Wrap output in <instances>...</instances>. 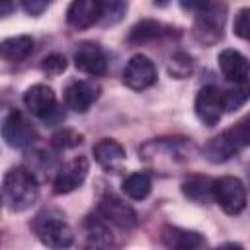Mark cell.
<instances>
[{"mask_svg":"<svg viewBox=\"0 0 250 250\" xmlns=\"http://www.w3.org/2000/svg\"><path fill=\"white\" fill-rule=\"evenodd\" d=\"M193 146L189 143V139H178V137H168V139H152L148 143H145L139 148L141 158L160 170V172H168L180 164H186L189 160Z\"/></svg>","mask_w":250,"mask_h":250,"instance_id":"6da1fadb","label":"cell"},{"mask_svg":"<svg viewBox=\"0 0 250 250\" xmlns=\"http://www.w3.org/2000/svg\"><path fill=\"white\" fill-rule=\"evenodd\" d=\"M2 197L6 207L14 213L29 209L39 197V186L35 176L23 166L10 168L2 180Z\"/></svg>","mask_w":250,"mask_h":250,"instance_id":"7a4b0ae2","label":"cell"},{"mask_svg":"<svg viewBox=\"0 0 250 250\" xmlns=\"http://www.w3.org/2000/svg\"><path fill=\"white\" fill-rule=\"evenodd\" d=\"M246 146H250V113H246L221 135L213 137L205 146V158L213 164L227 162Z\"/></svg>","mask_w":250,"mask_h":250,"instance_id":"3957f363","label":"cell"},{"mask_svg":"<svg viewBox=\"0 0 250 250\" xmlns=\"http://www.w3.org/2000/svg\"><path fill=\"white\" fill-rule=\"evenodd\" d=\"M31 229L37 234V238L51 248H66L74 240L72 229L57 209L39 211L31 221Z\"/></svg>","mask_w":250,"mask_h":250,"instance_id":"277c9868","label":"cell"},{"mask_svg":"<svg viewBox=\"0 0 250 250\" xmlns=\"http://www.w3.org/2000/svg\"><path fill=\"white\" fill-rule=\"evenodd\" d=\"M227 20V6L217 0H209V4L197 12L193 23V35L203 45H213L223 37V27Z\"/></svg>","mask_w":250,"mask_h":250,"instance_id":"5b68a950","label":"cell"},{"mask_svg":"<svg viewBox=\"0 0 250 250\" xmlns=\"http://www.w3.org/2000/svg\"><path fill=\"white\" fill-rule=\"evenodd\" d=\"M213 199L227 215H238L246 207V188L234 176L213 180Z\"/></svg>","mask_w":250,"mask_h":250,"instance_id":"8992f818","label":"cell"},{"mask_svg":"<svg viewBox=\"0 0 250 250\" xmlns=\"http://www.w3.org/2000/svg\"><path fill=\"white\" fill-rule=\"evenodd\" d=\"M225 111H227V105H225V92L223 90H219L217 86H205L197 92L195 115L203 125H207V127L217 125Z\"/></svg>","mask_w":250,"mask_h":250,"instance_id":"52a82bcc","label":"cell"},{"mask_svg":"<svg viewBox=\"0 0 250 250\" xmlns=\"http://www.w3.org/2000/svg\"><path fill=\"white\" fill-rule=\"evenodd\" d=\"M88 168H90V162L86 156H74L72 160L64 162L55 176L53 191L57 195H64V193L74 191L76 188H80L84 184V180L88 176Z\"/></svg>","mask_w":250,"mask_h":250,"instance_id":"ba28073f","label":"cell"},{"mask_svg":"<svg viewBox=\"0 0 250 250\" xmlns=\"http://www.w3.org/2000/svg\"><path fill=\"white\" fill-rule=\"evenodd\" d=\"M156 82V66L145 55H133L123 68V84L131 90H146Z\"/></svg>","mask_w":250,"mask_h":250,"instance_id":"9c48e42d","label":"cell"},{"mask_svg":"<svg viewBox=\"0 0 250 250\" xmlns=\"http://www.w3.org/2000/svg\"><path fill=\"white\" fill-rule=\"evenodd\" d=\"M2 139L8 146L12 148H23L33 143L35 139V129L33 125L23 117L21 111L14 109L6 115L4 125H2Z\"/></svg>","mask_w":250,"mask_h":250,"instance_id":"30bf717a","label":"cell"},{"mask_svg":"<svg viewBox=\"0 0 250 250\" xmlns=\"http://www.w3.org/2000/svg\"><path fill=\"white\" fill-rule=\"evenodd\" d=\"M98 213L113 227H119V229H133L139 219H137V213L127 205L123 203L117 195L113 193H105L102 199H100V205H98Z\"/></svg>","mask_w":250,"mask_h":250,"instance_id":"8fae6325","label":"cell"},{"mask_svg":"<svg viewBox=\"0 0 250 250\" xmlns=\"http://www.w3.org/2000/svg\"><path fill=\"white\" fill-rule=\"evenodd\" d=\"M104 0H72L66 10V23L74 29H86L102 21Z\"/></svg>","mask_w":250,"mask_h":250,"instance_id":"7c38bea8","label":"cell"},{"mask_svg":"<svg viewBox=\"0 0 250 250\" xmlns=\"http://www.w3.org/2000/svg\"><path fill=\"white\" fill-rule=\"evenodd\" d=\"M100 96V84L94 80H74L64 88V102L76 113H86Z\"/></svg>","mask_w":250,"mask_h":250,"instance_id":"4fadbf2b","label":"cell"},{"mask_svg":"<svg viewBox=\"0 0 250 250\" xmlns=\"http://www.w3.org/2000/svg\"><path fill=\"white\" fill-rule=\"evenodd\" d=\"M74 66L84 74L102 76L107 68V57L100 45L84 41L74 51Z\"/></svg>","mask_w":250,"mask_h":250,"instance_id":"5bb4252c","label":"cell"},{"mask_svg":"<svg viewBox=\"0 0 250 250\" xmlns=\"http://www.w3.org/2000/svg\"><path fill=\"white\" fill-rule=\"evenodd\" d=\"M221 74L229 80V82H244L248 80L250 74V59L244 57L240 51L236 49H223L217 57Z\"/></svg>","mask_w":250,"mask_h":250,"instance_id":"9a60e30c","label":"cell"},{"mask_svg":"<svg viewBox=\"0 0 250 250\" xmlns=\"http://www.w3.org/2000/svg\"><path fill=\"white\" fill-rule=\"evenodd\" d=\"M160 242L168 248H178V250H193V248H203L207 246V240L201 232L180 229L166 225L160 230Z\"/></svg>","mask_w":250,"mask_h":250,"instance_id":"2e32d148","label":"cell"},{"mask_svg":"<svg viewBox=\"0 0 250 250\" xmlns=\"http://www.w3.org/2000/svg\"><path fill=\"white\" fill-rule=\"evenodd\" d=\"M23 104L33 115H37L39 119H45L57 107V98L53 88H49L47 84H33L25 90Z\"/></svg>","mask_w":250,"mask_h":250,"instance_id":"e0dca14e","label":"cell"},{"mask_svg":"<svg viewBox=\"0 0 250 250\" xmlns=\"http://www.w3.org/2000/svg\"><path fill=\"white\" fill-rule=\"evenodd\" d=\"M92 154L96 158V162L109 172H117L121 168V164L125 162V148L123 145H119L113 139H102L94 145Z\"/></svg>","mask_w":250,"mask_h":250,"instance_id":"ac0fdd59","label":"cell"},{"mask_svg":"<svg viewBox=\"0 0 250 250\" xmlns=\"http://www.w3.org/2000/svg\"><path fill=\"white\" fill-rule=\"evenodd\" d=\"M182 191L188 199H191L193 203L199 205H207L213 199V180L205 178V176H189L188 180H184L182 184Z\"/></svg>","mask_w":250,"mask_h":250,"instance_id":"d6986e66","label":"cell"},{"mask_svg":"<svg viewBox=\"0 0 250 250\" xmlns=\"http://www.w3.org/2000/svg\"><path fill=\"white\" fill-rule=\"evenodd\" d=\"M33 39L29 35H16V37H8L2 41L0 45V53L4 61L10 62H21L25 61L31 53H33Z\"/></svg>","mask_w":250,"mask_h":250,"instance_id":"ffe728a7","label":"cell"},{"mask_svg":"<svg viewBox=\"0 0 250 250\" xmlns=\"http://www.w3.org/2000/svg\"><path fill=\"white\" fill-rule=\"evenodd\" d=\"M123 193L135 201L146 199L152 189V180L146 172H133L123 180Z\"/></svg>","mask_w":250,"mask_h":250,"instance_id":"44dd1931","label":"cell"},{"mask_svg":"<svg viewBox=\"0 0 250 250\" xmlns=\"http://www.w3.org/2000/svg\"><path fill=\"white\" fill-rule=\"evenodd\" d=\"M109 223L100 215L96 213L94 217H88L86 221V229H88V244L90 246H96V248H105L111 244V232H109Z\"/></svg>","mask_w":250,"mask_h":250,"instance_id":"7402d4cb","label":"cell"},{"mask_svg":"<svg viewBox=\"0 0 250 250\" xmlns=\"http://www.w3.org/2000/svg\"><path fill=\"white\" fill-rule=\"evenodd\" d=\"M160 35H164V27L162 23L154 21V20H141L137 21L131 29H129V43H146V41H152V39H158Z\"/></svg>","mask_w":250,"mask_h":250,"instance_id":"603a6c76","label":"cell"},{"mask_svg":"<svg viewBox=\"0 0 250 250\" xmlns=\"http://www.w3.org/2000/svg\"><path fill=\"white\" fill-rule=\"evenodd\" d=\"M246 100H250V80L236 82L232 90L225 92V105H227V111L238 109Z\"/></svg>","mask_w":250,"mask_h":250,"instance_id":"cb8c5ba5","label":"cell"},{"mask_svg":"<svg viewBox=\"0 0 250 250\" xmlns=\"http://www.w3.org/2000/svg\"><path fill=\"white\" fill-rule=\"evenodd\" d=\"M127 12L125 0H104V14H102V25H115L123 20Z\"/></svg>","mask_w":250,"mask_h":250,"instance_id":"d4e9b609","label":"cell"},{"mask_svg":"<svg viewBox=\"0 0 250 250\" xmlns=\"http://www.w3.org/2000/svg\"><path fill=\"white\" fill-rule=\"evenodd\" d=\"M193 70V59L188 53H176L168 62V72L174 78H186Z\"/></svg>","mask_w":250,"mask_h":250,"instance_id":"484cf974","label":"cell"},{"mask_svg":"<svg viewBox=\"0 0 250 250\" xmlns=\"http://www.w3.org/2000/svg\"><path fill=\"white\" fill-rule=\"evenodd\" d=\"M232 29H234L236 37L250 41V8H242L236 12L234 21H232Z\"/></svg>","mask_w":250,"mask_h":250,"instance_id":"4316f807","label":"cell"},{"mask_svg":"<svg viewBox=\"0 0 250 250\" xmlns=\"http://www.w3.org/2000/svg\"><path fill=\"white\" fill-rule=\"evenodd\" d=\"M64 68H66V59L59 53H53L41 61V70L49 76H57V74L64 72Z\"/></svg>","mask_w":250,"mask_h":250,"instance_id":"83f0119b","label":"cell"},{"mask_svg":"<svg viewBox=\"0 0 250 250\" xmlns=\"http://www.w3.org/2000/svg\"><path fill=\"white\" fill-rule=\"evenodd\" d=\"M80 143H82V135H78V133H74L70 129H62V131L53 135V145L57 148H62V150L64 148H72V146H76Z\"/></svg>","mask_w":250,"mask_h":250,"instance_id":"f1b7e54d","label":"cell"},{"mask_svg":"<svg viewBox=\"0 0 250 250\" xmlns=\"http://www.w3.org/2000/svg\"><path fill=\"white\" fill-rule=\"evenodd\" d=\"M51 4V0H21V6L23 10L29 14V16H39L43 14V10Z\"/></svg>","mask_w":250,"mask_h":250,"instance_id":"f546056e","label":"cell"},{"mask_svg":"<svg viewBox=\"0 0 250 250\" xmlns=\"http://www.w3.org/2000/svg\"><path fill=\"white\" fill-rule=\"evenodd\" d=\"M207 4H209V0H180L182 10H186V12H201Z\"/></svg>","mask_w":250,"mask_h":250,"instance_id":"4dcf8cb0","label":"cell"},{"mask_svg":"<svg viewBox=\"0 0 250 250\" xmlns=\"http://www.w3.org/2000/svg\"><path fill=\"white\" fill-rule=\"evenodd\" d=\"M154 4H158V6H166L168 0H154Z\"/></svg>","mask_w":250,"mask_h":250,"instance_id":"1f68e13d","label":"cell"}]
</instances>
